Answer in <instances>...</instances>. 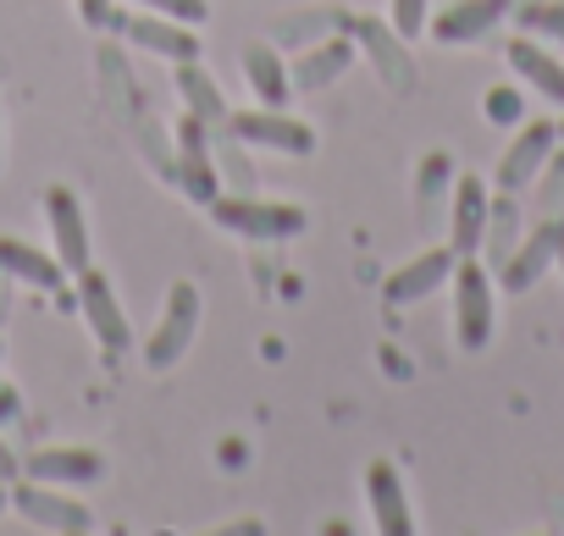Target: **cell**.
<instances>
[{
	"label": "cell",
	"mask_w": 564,
	"mask_h": 536,
	"mask_svg": "<svg viewBox=\"0 0 564 536\" xmlns=\"http://www.w3.org/2000/svg\"><path fill=\"white\" fill-rule=\"evenodd\" d=\"M205 210H210V221L221 232H238L249 243H289V238H300L311 227L305 205H294V199H260V194H216Z\"/></svg>",
	"instance_id": "1"
},
{
	"label": "cell",
	"mask_w": 564,
	"mask_h": 536,
	"mask_svg": "<svg viewBox=\"0 0 564 536\" xmlns=\"http://www.w3.org/2000/svg\"><path fill=\"white\" fill-rule=\"evenodd\" d=\"M454 332H459V349L465 354H481L492 343V327H498V283H492V265L481 254H459L454 260Z\"/></svg>",
	"instance_id": "2"
},
{
	"label": "cell",
	"mask_w": 564,
	"mask_h": 536,
	"mask_svg": "<svg viewBox=\"0 0 564 536\" xmlns=\"http://www.w3.org/2000/svg\"><path fill=\"white\" fill-rule=\"evenodd\" d=\"M199 288L194 283H172L166 288V305H161V321L155 332L144 338V365L150 371H172L188 349H194V332H199Z\"/></svg>",
	"instance_id": "3"
},
{
	"label": "cell",
	"mask_w": 564,
	"mask_h": 536,
	"mask_svg": "<svg viewBox=\"0 0 564 536\" xmlns=\"http://www.w3.org/2000/svg\"><path fill=\"white\" fill-rule=\"evenodd\" d=\"M227 133L249 150H271V155H311L316 150V128L289 117L282 106H249L227 117Z\"/></svg>",
	"instance_id": "4"
},
{
	"label": "cell",
	"mask_w": 564,
	"mask_h": 536,
	"mask_svg": "<svg viewBox=\"0 0 564 536\" xmlns=\"http://www.w3.org/2000/svg\"><path fill=\"white\" fill-rule=\"evenodd\" d=\"M12 514H23L34 530H56V536L95 530V514L78 497H67V492H56L51 481H34V475H18L12 481Z\"/></svg>",
	"instance_id": "5"
},
{
	"label": "cell",
	"mask_w": 564,
	"mask_h": 536,
	"mask_svg": "<svg viewBox=\"0 0 564 536\" xmlns=\"http://www.w3.org/2000/svg\"><path fill=\"white\" fill-rule=\"evenodd\" d=\"M73 283H78V310H84V321H89L95 343H100L106 354H128V349H133V327H128V310H122V299H117L111 277H106V272H95V265H84V272H78Z\"/></svg>",
	"instance_id": "6"
},
{
	"label": "cell",
	"mask_w": 564,
	"mask_h": 536,
	"mask_svg": "<svg viewBox=\"0 0 564 536\" xmlns=\"http://www.w3.org/2000/svg\"><path fill=\"white\" fill-rule=\"evenodd\" d=\"M553 150H558V122H547V117L520 122L514 144L503 150V161H498V172H492V188H498V194H520V188H531Z\"/></svg>",
	"instance_id": "7"
},
{
	"label": "cell",
	"mask_w": 564,
	"mask_h": 536,
	"mask_svg": "<svg viewBox=\"0 0 564 536\" xmlns=\"http://www.w3.org/2000/svg\"><path fill=\"white\" fill-rule=\"evenodd\" d=\"M45 227H51V249L67 265V277H78L89 265V216H84V199L67 183L45 188Z\"/></svg>",
	"instance_id": "8"
},
{
	"label": "cell",
	"mask_w": 564,
	"mask_h": 536,
	"mask_svg": "<svg viewBox=\"0 0 564 536\" xmlns=\"http://www.w3.org/2000/svg\"><path fill=\"white\" fill-rule=\"evenodd\" d=\"M558 238H564V221H553V216H542L531 232H520V243H514L509 260L498 265V288H509V294L536 288V277L558 260Z\"/></svg>",
	"instance_id": "9"
},
{
	"label": "cell",
	"mask_w": 564,
	"mask_h": 536,
	"mask_svg": "<svg viewBox=\"0 0 564 536\" xmlns=\"http://www.w3.org/2000/svg\"><path fill=\"white\" fill-rule=\"evenodd\" d=\"M454 249L448 243H432V249H421L415 260H404L399 272H388V283H382V299L399 310V305H421L426 294H437V288H448V277H454Z\"/></svg>",
	"instance_id": "10"
},
{
	"label": "cell",
	"mask_w": 564,
	"mask_h": 536,
	"mask_svg": "<svg viewBox=\"0 0 564 536\" xmlns=\"http://www.w3.org/2000/svg\"><path fill=\"white\" fill-rule=\"evenodd\" d=\"M487 210H492L487 177L459 172V177H454V194H448V249H454V254H481Z\"/></svg>",
	"instance_id": "11"
},
{
	"label": "cell",
	"mask_w": 564,
	"mask_h": 536,
	"mask_svg": "<svg viewBox=\"0 0 564 536\" xmlns=\"http://www.w3.org/2000/svg\"><path fill=\"white\" fill-rule=\"evenodd\" d=\"M122 34H128V45L133 51H150V56H161V62H199V29L194 23H177V18H161V12H139V18H128L122 23Z\"/></svg>",
	"instance_id": "12"
},
{
	"label": "cell",
	"mask_w": 564,
	"mask_h": 536,
	"mask_svg": "<svg viewBox=\"0 0 564 536\" xmlns=\"http://www.w3.org/2000/svg\"><path fill=\"white\" fill-rule=\"evenodd\" d=\"M366 503H371V519L382 536H410L415 530V514H410V492H404V475L393 459H371L366 464Z\"/></svg>",
	"instance_id": "13"
},
{
	"label": "cell",
	"mask_w": 564,
	"mask_h": 536,
	"mask_svg": "<svg viewBox=\"0 0 564 536\" xmlns=\"http://www.w3.org/2000/svg\"><path fill=\"white\" fill-rule=\"evenodd\" d=\"M514 0H448V7L426 23V34L437 45H470V40H487L503 18H509Z\"/></svg>",
	"instance_id": "14"
},
{
	"label": "cell",
	"mask_w": 564,
	"mask_h": 536,
	"mask_svg": "<svg viewBox=\"0 0 564 536\" xmlns=\"http://www.w3.org/2000/svg\"><path fill=\"white\" fill-rule=\"evenodd\" d=\"M0 277H18L29 288H67V265L56 260V249L45 243H29V238H12V232H0Z\"/></svg>",
	"instance_id": "15"
},
{
	"label": "cell",
	"mask_w": 564,
	"mask_h": 536,
	"mask_svg": "<svg viewBox=\"0 0 564 536\" xmlns=\"http://www.w3.org/2000/svg\"><path fill=\"white\" fill-rule=\"evenodd\" d=\"M23 470L51 486H95L106 475V459L95 448H40L34 459H23Z\"/></svg>",
	"instance_id": "16"
},
{
	"label": "cell",
	"mask_w": 564,
	"mask_h": 536,
	"mask_svg": "<svg viewBox=\"0 0 564 536\" xmlns=\"http://www.w3.org/2000/svg\"><path fill=\"white\" fill-rule=\"evenodd\" d=\"M509 67L542 95V100H553V106H564V62L553 56V51H542L531 34H520V40H509Z\"/></svg>",
	"instance_id": "17"
},
{
	"label": "cell",
	"mask_w": 564,
	"mask_h": 536,
	"mask_svg": "<svg viewBox=\"0 0 564 536\" xmlns=\"http://www.w3.org/2000/svg\"><path fill=\"white\" fill-rule=\"evenodd\" d=\"M349 67H355V45H349V40H327V45L305 51V56L289 67V84H294L300 95H316V89L338 84Z\"/></svg>",
	"instance_id": "18"
},
{
	"label": "cell",
	"mask_w": 564,
	"mask_h": 536,
	"mask_svg": "<svg viewBox=\"0 0 564 536\" xmlns=\"http://www.w3.org/2000/svg\"><path fill=\"white\" fill-rule=\"evenodd\" d=\"M177 95H183V111H188V117H199L205 128H227L232 106H227L221 84H216L199 62H177Z\"/></svg>",
	"instance_id": "19"
},
{
	"label": "cell",
	"mask_w": 564,
	"mask_h": 536,
	"mask_svg": "<svg viewBox=\"0 0 564 536\" xmlns=\"http://www.w3.org/2000/svg\"><path fill=\"white\" fill-rule=\"evenodd\" d=\"M177 144H183V172H177V183L188 188V199L210 205L221 188H216V172H210V155H205V122H199V117H183V122H177Z\"/></svg>",
	"instance_id": "20"
},
{
	"label": "cell",
	"mask_w": 564,
	"mask_h": 536,
	"mask_svg": "<svg viewBox=\"0 0 564 536\" xmlns=\"http://www.w3.org/2000/svg\"><path fill=\"white\" fill-rule=\"evenodd\" d=\"M349 29H355V34L371 45V56H377V67H382V78H388L393 89H410V84H415V73H410V56H404V40H399V29H393V23L355 18Z\"/></svg>",
	"instance_id": "21"
},
{
	"label": "cell",
	"mask_w": 564,
	"mask_h": 536,
	"mask_svg": "<svg viewBox=\"0 0 564 536\" xmlns=\"http://www.w3.org/2000/svg\"><path fill=\"white\" fill-rule=\"evenodd\" d=\"M454 155L448 150H426L421 155V172H415V205H421V227H437V210L448 205L454 194Z\"/></svg>",
	"instance_id": "22"
},
{
	"label": "cell",
	"mask_w": 564,
	"mask_h": 536,
	"mask_svg": "<svg viewBox=\"0 0 564 536\" xmlns=\"http://www.w3.org/2000/svg\"><path fill=\"white\" fill-rule=\"evenodd\" d=\"M243 78H249V89H254L260 106H289V95H294L289 62H282L271 45H249L243 51Z\"/></svg>",
	"instance_id": "23"
},
{
	"label": "cell",
	"mask_w": 564,
	"mask_h": 536,
	"mask_svg": "<svg viewBox=\"0 0 564 536\" xmlns=\"http://www.w3.org/2000/svg\"><path fill=\"white\" fill-rule=\"evenodd\" d=\"M514 243H520V205H514V194H498V188H492L487 238H481V249H487V265H503Z\"/></svg>",
	"instance_id": "24"
},
{
	"label": "cell",
	"mask_w": 564,
	"mask_h": 536,
	"mask_svg": "<svg viewBox=\"0 0 564 536\" xmlns=\"http://www.w3.org/2000/svg\"><path fill=\"white\" fill-rule=\"evenodd\" d=\"M520 29L525 34L564 40V0H531V7H520Z\"/></svg>",
	"instance_id": "25"
},
{
	"label": "cell",
	"mask_w": 564,
	"mask_h": 536,
	"mask_svg": "<svg viewBox=\"0 0 564 536\" xmlns=\"http://www.w3.org/2000/svg\"><path fill=\"white\" fill-rule=\"evenodd\" d=\"M388 23L399 29V40H421L426 23H432V0H393V7H388Z\"/></svg>",
	"instance_id": "26"
},
{
	"label": "cell",
	"mask_w": 564,
	"mask_h": 536,
	"mask_svg": "<svg viewBox=\"0 0 564 536\" xmlns=\"http://www.w3.org/2000/svg\"><path fill=\"white\" fill-rule=\"evenodd\" d=\"M487 122H498V128H520V122H525V100H520V89H509V84L487 89Z\"/></svg>",
	"instance_id": "27"
},
{
	"label": "cell",
	"mask_w": 564,
	"mask_h": 536,
	"mask_svg": "<svg viewBox=\"0 0 564 536\" xmlns=\"http://www.w3.org/2000/svg\"><path fill=\"white\" fill-rule=\"evenodd\" d=\"M144 12H161V18H177V23H205L210 18V0H133Z\"/></svg>",
	"instance_id": "28"
},
{
	"label": "cell",
	"mask_w": 564,
	"mask_h": 536,
	"mask_svg": "<svg viewBox=\"0 0 564 536\" xmlns=\"http://www.w3.org/2000/svg\"><path fill=\"white\" fill-rule=\"evenodd\" d=\"M111 12H117V0H78V18H84L89 29H111V23H117Z\"/></svg>",
	"instance_id": "29"
},
{
	"label": "cell",
	"mask_w": 564,
	"mask_h": 536,
	"mask_svg": "<svg viewBox=\"0 0 564 536\" xmlns=\"http://www.w3.org/2000/svg\"><path fill=\"white\" fill-rule=\"evenodd\" d=\"M18 475H23V459L12 453V442H7V437H0V481H7V486H12Z\"/></svg>",
	"instance_id": "30"
},
{
	"label": "cell",
	"mask_w": 564,
	"mask_h": 536,
	"mask_svg": "<svg viewBox=\"0 0 564 536\" xmlns=\"http://www.w3.org/2000/svg\"><path fill=\"white\" fill-rule=\"evenodd\" d=\"M7 508H12V486H7V481H0V514H7Z\"/></svg>",
	"instance_id": "31"
},
{
	"label": "cell",
	"mask_w": 564,
	"mask_h": 536,
	"mask_svg": "<svg viewBox=\"0 0 564 536\" xmlns=\"http://www.w3.org/2000/svg\"><path fill=\"white\" fill-rule=\"evenodd\" d=\"M553 265H558V272H564V238H558V260H553Z\"/></svg>",
	"instance_id": "32"
},
{
	"label": "cell",
	"mask_w": 564,
	"mask_h": 536,
	"mask_svg": "<svg viewBox=\"0 0 564 536\" xmlns=\"http://www.w3.org/2000/svg\"><path fill=\"white\" fill-rule=\"evenodd\" d=\"M0 354H7V338H0Z\"/></svg>",
	"instance_id": "33"
}]
</instances>
